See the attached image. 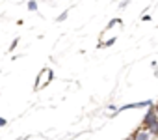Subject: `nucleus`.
I'll use <instances>...</instances> for the list:
<instances>
[{
  "label": "nucleus",
  "mask_w": 158,
  "mask_h": 140,
  "mask_svg": "<svg viewBox=\"0 0 158 140\" xmlns=\"http://www.w3.org/2000/svg\"><path fill=\"white\" fill-rule=\"evenodd\" d=\"M154 123H158V121H156V114H154V112L151 110V112H149V114L145 116V125H147V127H152Z\"/></svg>",
  "instance_id": "1"
},
{
  "label": "nucleus",
  "mask_w": 158,
  "mask_h": 140,
  "mask_svg": "<svg viewBox=\"0 0 158 140\" xmlns=\"http://www.w3.org/2000/svg\"><path fill=\"white\" fill-rule=\"evenodd\" d=\"M149 138H151V134L147 131H141V133L136 134V140H149Z\"/></svg>",
  "instance_id": "2"
},
{
  "label": "nucleus",
  "mask_w": 158,
  "mask_h": 140,
  "mask_svg": "<svg viewBox=\"0 0 158 140\" xmlns=\"http://www.w3.org/2000/svg\"><path fill=\"white\" fill-rule=\"evenodd\" d=\"M149 129H151V133H154V134H156V133H158V123H154V125H152V127H149Z\"/></svg>",
  "instance_id": "3"
}]
</instances>
